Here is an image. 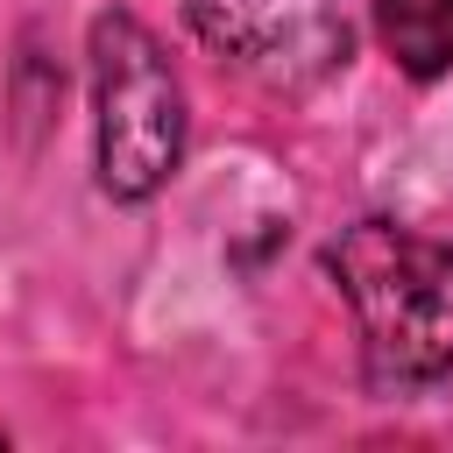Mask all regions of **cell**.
I'll return each instance as SVG.
<instances>
[{
    "instance_id": "3957f363",
    "label": "cell",
    "mask_w": 453,
    "mask_h": 453,
    "mask_svg": "<svg viewBox=\"0 0 453 453\" xmlns=\"http://www.w3.org/2000/svg\"><path fill=\"white\" fill-rule=\"evenodd\" d=\"M191 35L269 92L333 78L354 50L347 0H184Z\"/></svg>"
},
{
    "instance_id": "6da1fadb",
    "label": "cell",
    "mask_w": 453,
    "mask_h": 453,
    "mask_svg": "<svg viewBox=\"0 0 453 453\" xmlns=\"http://www.w3.org/2000/svg\"><path fill=\"white\" fill-rule=\"evenodd\" d=\"M326 276L354 304L368 389H425L453 375V241L403 219H354L326 241Z\"/></svg>"
},
{
    "instance_id": "7a4b0ae2",
    "label": "cell",
    "mask_w": 453,
    "mask_h": 453,
    "mask_svg": "<svg viewBox=\"0 0 453 453\" xmlns=\"http://www.w3.org/2000/svg\"><path fill=\"white\" fill-rule=\"evenodd\" d=\"M85 71H92L99 191L120 205H142L184 163V85L170 71V50L156 42L149 21H134L127 7H106V14H92Z\"/></svg>"
},
{
    "instance_id": "277c9868",
    "label": "cell",
    "mask_w": 453,
    "mask_h": 453,
    "mask_svg": "<svg viewBox=\"0 0 453 453\" xmlns=\"http://www.w3.org/2000/svg\"><path fill=\"white\" fill-rule=\"evenodd\" d=\"M375 7V42L389 64L418 85L453 71V0H368Z\"/></svg>"
}]
</instances>
